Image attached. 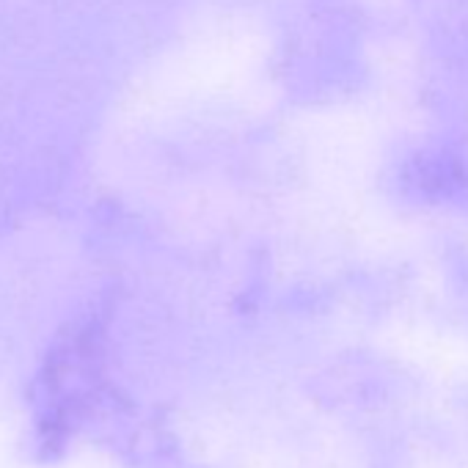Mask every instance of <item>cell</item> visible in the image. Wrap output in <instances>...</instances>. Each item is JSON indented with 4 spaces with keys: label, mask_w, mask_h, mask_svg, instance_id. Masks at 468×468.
<instances>
[]
</instances>
